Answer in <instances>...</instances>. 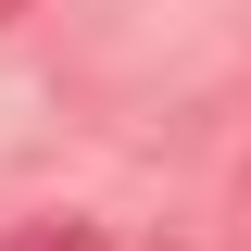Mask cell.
Returning a JSON list of instances; mask_svg holds the SVG:
<instances>
[{"label":"cell","instance_id":"obj_1","mask_svg":"<svg viewBox=\"0 0 251 251\" xmlns=\"http://www.w3.org/2000/svg\"><path fill=\"white\" fill-rule=\"evenodd\" d=\"M13 251H113V239H100V226H75V214H63V226H25V239H13Z\"/></svg>","mask_w":251,"mask_h":251}]
</instances>
